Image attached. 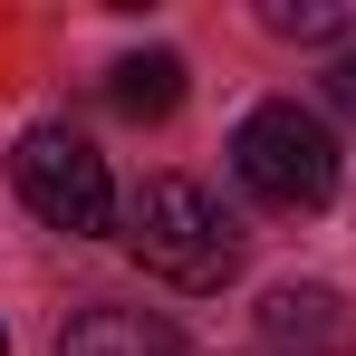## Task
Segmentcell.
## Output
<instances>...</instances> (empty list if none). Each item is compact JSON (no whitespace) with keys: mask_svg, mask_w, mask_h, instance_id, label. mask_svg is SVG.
I'll return each mask as SVG.
<instances>
[{"mask_svg":"<svg viewBox=\"0 0 356 356\" xmlns=\"http://www.w3.org/2000/svg\"><path fill=\"white\" fill-rule=\"evenodd\" d=\"M125 250H135L154 280H174V289H222L241 270V222L202 193V183L154 174L135 202H125Z\"/></svg>","mask_w":356,"mask_h":356,"instance_id":"6da1fadb","label":"cell"},{"mask_svg":"<svg viewBox=\"0 0 356 356\" xmlns=\"http://www.w3.org/2000/svg\"><path fill=\"white\" fill-rule=\"evenodd\" d=\"M232 174L270 212H327L337 202V135H327V116H308L298 97H270V106L241 116Z\"/></svg>","mask_w":356,"mask_h":356,"instance_id":"7a4b0ae2","label":"cell"},{"mask_svg":"<svg viewBox=\"0 0 356 356\" xmlns=\"http://www.w3.org/2000/svg\"><path fill=\"white\" fill-rule=\"evenodd\" d=\"M10 183H19V202L67 241H97L116 232V183H106V154L77 135V125H29L19 135V154H10Z\"/></svg>","mask_w":356,"mask_h":356,"instance_id":"3957f363","label":"cell"},{"mask_svg":"<svg viewBox=\"0 0 356 356\" xmlns=\"http://www.w3.org/2000/svg\"><path fill=\"white\" fill-rule=\"evenodd\" d=\"M260 347L270 356H356V308L327 280H280L260 298Z\"/></svg>","mask_w":356,"mask_h":356,"instance_id":"277c9868","label":"cell"},{"mask_svg":"<svg viewBox=\"0 0 356 356\" xmlns=\"http://www.w3.org/2000/svg\"><path fill=\"white\" fill-rule=\"evenodd\" d=\"M58 356H193V347H183L164 318H145V308H106V298H97V308H77V318L58 327Z\"/></svg>","mask_w":356,"mask_h":356,"instance_id":"5b68a950","label":"cell"},{"mask_svg":"<svg viewBox=\"0 0 356 356\" xmlns=\"http://www.w3.org/2000/svg\"><path fill=\"white\" fill-rule=\"evenodd\" d=\"M106 106H116V116H135V125H164V116L183 106V58H174V49L116 58V67H106Z\"/></svg>","mask_w":356,"mask_h":356,"instance_id":"8992f818","label":"cell"},{"mask_svg":"<svg viewBox=\"0 0 356 356\" xmlns=\"http://www.w3.org/2000/svg\"><path fill=\"white\" fill-rule=\"evenodd\" d=\"M260 29L270 39H356V0H260Z\"/></svg>","mask_w":356,"mask_h":356,"instance_id":"52a82bcc","label":"cell"},{"mask_svg":"<svg viewBox=\"0 0 356 356\" xmlns=\"http://www.w3.org/2000/svg\"><path fill=\"white\" fill-rule=\"evenodd\" d=\"M327 106H337V116H356V39L327 58Z\"/></svg>","mask_w":356,"mask_h":356,"instance_id":"ba28073f","label":"cell"},{"mask_svg":"<svg viewBox=\"0 0 356 356\" xmlns=\"http://www.w3.org/2000/svg\"><path fill=\"white\" fill-rule=\"evenodd\" d=\"M0 356H10V327H0Z\"/></svg>","mask_w":356,"mask_h":356,"instance_id":"9c48e42d","label":"cell"}]
</instances>
